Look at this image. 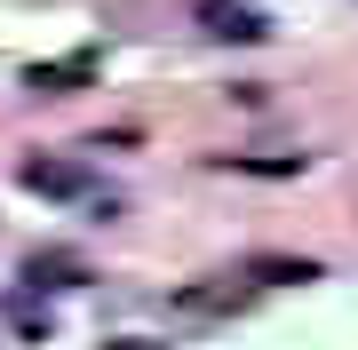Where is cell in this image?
I'll return each instance as SVG.
<instances>
[{"instance_id": "cell-1", "label": "cell", "mask_w": 358, "mask_h": 350, "mask_svg": "<svg viewBox=\"0 0 358 350\" xmlns=\"http://www.w3.org/2000/svg\"><path fill=\"white\" fill-rule=\"evenodd\" d=\"M16 183L24 191H40V199H88V168L80 159H48V152H32V159H16Z\"/></svg>"}, {"instance_id": "cell-2", "label": "cell", "mask_w": 358, "mask_h": 350, "mask_svg": "<svg viewBox=\"0 0 358 350\" xmlns=\"http://www.w3.org/2000/svg\"><path fill=\"white\" fill-rule=\"evenodd\" d=\"M192 16L207 24V40H239V48L271 40V16H263V8H247V0H192Z\"/></svg>"}, {"instance_id": "cell-3", "label": "cell", "mask_w": 358, "mask_h": 350, "mask_svg": "<svg viewBox=\"0 0 358 350\" xmlns=\"http://www.w3.org/2000/svg\"><path fill=\"white\" fill-rule=\"evenodd\" d=\"M88 72H96V56L80 48V56H64V64H32V72H24V88H32V96H72Z\"/></svg>"}, {"instance_id": "cell-4", "label": "cell", "mask_w": 358, "mask_h": 350, "mask_svg": "<svg viewBox=\"0 0 358 350\" xmlns=\"http://www.w3.org/2000/svg\"><path fill=\"white\" fill-rule=\"evenodd\" d=\"M24 279H32V286H40V279H48V286H80V263H72V255H32Z\"/></svg>"}, {"instance_id": "cell-5", "label": "cell", "mask_w": 358, "mask_h": 350, "mask_svg": "<svg viewBox=\"0 0 358 350\" xmlns=\"http://www.w3.org/2000/svg\"><path fill=\"white\" fill-rule=\"evenodd\" d=\"M103 350H167V342H143V335H120V342H103Z\"/></svg>"}]
</instances>
